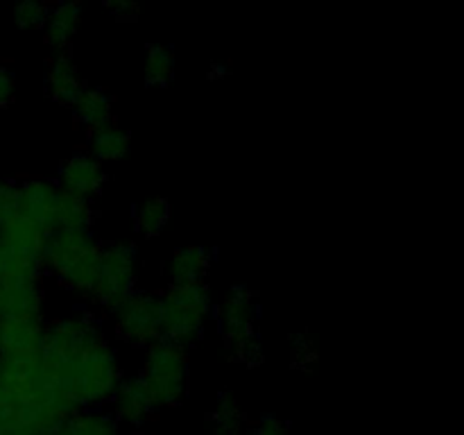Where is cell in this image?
I'll list each match as a JSON object with an SVG mask.
<instances>
[{
	"instance_id": "cell-1",
	"label": "cell",
	"mask_w": 464,
	"mask_h": 435,
	"mask_svg": "<svg viewBox=\"0 0 464 435\" xmlns=\"http://www.w3.org/2000/svg\"><path fill=\"white\" fill-rule=\"evenodd\" d=\"M44 365L50 381L80 408L109 401L122 381L118 353L107 340L75 358L44 356Z\"/></svg>"
},
{
	"instance_id": "cell-2",
	"label": "cell",
	"mask_w": 464,
	"mask_h": 435,
	"mask_svg": "<svg viewBox=\"0 0 464 435\" xmlns=\"http://www.w3.org/2000/svg\"><path fill=\"white\" fill-rule=\"evenodd\" d=\"M102 245L91 229L53 231L41 254V267L53 272L63 285L91 299L100 275Z\"/></svg>"
},
{
	"instance_id": "cell-3",
	"label": "cell",
	"mask_w": 464,
	"mask_h": 435,
	"mask_svg": "<svg viewBox=\"0 0 464 435\" xmlns=\"http://www.w3.org/2000/svg\"><path fill=\"white\" fill-rule=\"evenodd\" d=\"M211 315V293L207 284L170 285L159 297V340L188 349L199 343Z\"/></svg>"
},
{
	"instance_id": "cell-4",
	"label": "cell",
	"mask_w": 464,
	"mask_h": 435,
	"mask_svg": "<svg viewBox=\"0 0 464 435\" xmlns=\"http://www.w3.org/2000/svg\"><path fill=\"white\" fill-rule=\"evenodd\" d=\"M143 381L152 394L154 406H177L188 388V356L184 349L157 340L148 347Z\"/></svg>"
},
{
	"instance_id": "cell-5",
	"label": "cell",
	"mask_w": 464,
	"mask_h": 435,
	"mask_svg": "<svg viewBox=\"0 0 464 435\" xmlns=\"http://www.w3.org/2000/svg\"><path fill=\"white\" fill-rule=\"evenodd\" d=\"M136 247L131 243H107L100 252V275L91 299L109 313L136 290Z\"/></svg>"
},
{
	"instance_id": "cell-6",
	"label": "cell",
	"mask_w": 464,
	"mask_h": 435,
	"mask_svg": "<svg viewBox=\"0 0 464 435\" xmlns=\"http://www.w3.org/2000/svg\"><path fill=\"white\" fill-rule=\"evenodd\" d=\"M116 335L131 347H150L159 340V297L134 293L111 311Z\"/></svg>"
},
{
	"instance_id": "cell-7",
	"label": "cell",
	"mask_w": 464,
	"mask_h": 435,
	"mask_svg": "<svg viewBox=\"0 0 464 435\" xmlns=\"http://www.w3.org/2000/svg\"><path fill=\"white\" fill-rule=\"evenodd\" d=\"M100 343H104V331L98 317L93 313H80V315L62 317L45 326L44 353L75 358Z\"/></svg>"
},
{
	"instance_id": "cell-8",
	"label": "cell",
	"mask_w": 464,
	"mask_h": 435,
	"mask_svg": "<svg viewBox=\"0 0 464 435\" xmlns=\"http://www.w3.org/2000/svg\"><path fill=\"white\" fill-rule=\"evenodd\" d=\"M44 295L36 275L0 276V320H41Z\"/></svg>"
},
{
	"instance_id": "cell-9",
	"label": "cell",
	"mask_w": 464,
	"mask_h": 435,
	"mask_svg": "<svg viewBox=\"0 0 464 435\" xmlns=\"http://www.w3.org/2000/svg\"><path fill=\"white\" fill-rule=\"evenodd\" d=\"M258 315V304L254 302V295L243 285H236L225 295L220 306V329L225 335L227 349H236L240 343L252 338L254 322Z\"/></svg>"
},
{
	"instance_id": "cell-10",
	"label": "cell",
	"mask_w": 464,
	"mask_h": 435,
	"mask_svg": "<svg viewBox=\"0 0 464 435\" xmlns=\"http://www.w3.org/2000/svg\"><path fill=\"white\" fill-rule=\"evenodd\" d=\"M104 179H107V175L102 170V163L95 161L91 154H72L59 168L57 186L63 193L75 195V198L91 202V198H95L100 193Z\"/></svg>"
},
{
	"instance_id": "cell-11",
	"label": "cell",
	"mask_w": 464,
	"mask_h": 435,
	"mask_svg": "<svg viewBox=\"0 0 464 435\" xmlns=\"http://www.w3.org/2000/svg\"><path fill=\"white\" fill-rule=\"evenodd\" d=\"M113 420L118 424L127 426H140L157 412V406L152 401L148 385H145L143 376H130L122 379L118 385L116 394H113Z\"/></svg>"
},
{
	"instance_id": "cell-12",
	"label": "cell",
	"mask_w": 464,
	"mask_h": 435,
	"mask_svg": "<svg viewBox=\"0 0 464 435\" xmlns=\"http://www.w3.org/2000/svg\"><path fill=\"white\" fill-rule=\"evenodd\" d=\"M48 236L50 234L44 227L27 220L25 216H21L16 211H12L0 222V245L12 249V252L21 254V256L32 258V261L41 263V254H44Z\"/></svg>"
},
{
	"instance_id": "cell-13",
	"label": "cell",
	"mask_w": 464,
	"mask_h": 435,
	"mask_svg": "<svg viewBox=\"0 0 464 435\" xmlns=\"http://www.w3.org/2000/svg\"><path fill=\"white\" fill-rule=\"evenodd\" d=\"M59 186L45 179H32L18 184L16 208L14 211L25 216L27 220L36 222L50 234V218H53L54 199H57Z\"/></svg>"
},
{
	"instance_id": "cell-14",
	"label": "cell",
	"mask_w": 464,
	"mask_h": 435,
	"mask_svg": "<svg viewBox=\"0 0 464 435\" xmlns=\"http://www.w3.org/2000/svg\"><path fill=\"white\" fill-rule=\"evenodd\" d=\"M208 267H211V252L202 245H186L175 249L166 263V276L170 285L204 284Z\"/></svg>"
},
{
	"instance_id": "cell-15",
	"label": "cell",
	"mask_w": 464,
	"mask_h": 435,
	"mask_svg": "<svg viewBox=\"0 0 464 435\" xmlns=\"http://www.w3.org/2000/svg\"><path fill=\"white\" fill-rule=\"evenodd\" d=\"M45 322L0 320V353H34L44 349Z\"/></svg>"
},
{
	"instance_id": "cell-16",
	"label": "cell",
	"mask_w": 464,
	"mask_h": 435,
	"mask_svg": "<svg viewBox=\"0 0 464 435\" xmlns=\"http://www.w3.org/2000/svg\"><path fill=\"white\" fill-rule=\"evenodd\" d=\"M84 82L77 75V68L68 54H59L50 62L48 75H45V89H48L50 98L59 104H68L72 107L80 93L84 91Z\"/></svg>"
},
{
	"instance_id": "cell-17",
	"label": "cell",
	"mask_w": 464,
	"mask_h": 435,
	"mask_svg": "<svg viewBox=\"0 0 464 435\" xmlns=\"http://www.w3.org/2000/svg\"><path fill=\"white\" fill-rule=\"evenodd\" d=\"M82 21V9L77 3H62L48 9L44 25L45 44L54 50H63L75 36Z\"/></svg>"
},
{
	"instance_id": "cell-18",
	"label": "cell",
	"mask_w": 464,
	"mask_h": 435,
	"mask_svg": "<svg viewBox=\"0 0 464 435\" xmlns=\"http://www.w3.org/2000/svg\"><path fill=\"white\" fill-rule=\"evenodd\" d=\"M111 98L104 93L102 89H93V86H84V91L80 93V98L72 104V111H75L77 122L82 127H86L89 131L102 130V127L111 125Z\"/></svg>"
},
{
	"instance_id": "cell-19",
	"label": "cell",
	"mask_w": 464,
	"mask_h": 435,
	"mask_svg": "<svg viewBox=\"0 0 464 435\" xmlns=\"http://www.w3.org/2000/svg\"><path fill=\"white\" fill-rule=\"evenodd\" d=\"M113 415L98 411H77L63 420L50 435H121Z\"/></svg>"
},
{
	"instance_id": "cell-20",
	"label": "cell",
	"mask_w": 464,
	"mask_h": 435,
	"mask_svg": "<svg viewBox=\"0 0 464 435\" xmlns=\"http://www.w3.org/2000/svg\"><path fill=\"white\" fill-rule=\"evenodd\" d=\"M131 148L130 131L121 130L118 125H107L102 130L91 131L89 150L95 161H121Z\"/></svg>"
},
{
	"instance_id": "cell-21",
	"label": "cell",
	"mask_w": 464,
	"mask_h": 435,
	"mask_svg": "<svg viewBox=\"0 0 464 435\" xmlns=\"http://www.w3.org/2000/svg\"><path fill=\"white\" fill-rule=\"evenodd\" d=\"M175 75V57L172 50L161 44L148 45V57H145V82L148 86H166Z\"/></svg>"
},
{
	"instance_id": "cell-22",
	"label": "cell",
	"mask_w": 464,
	"mask_h": 435,
	"mask_svg": "<svg viewBox=\"0 0 464 435\" xmlns=\"http://www.w3.org/2000/svg\"><path fill=\"white\" fill-rule=\"evenodd\" d=\"M168 218H170V207L163 198H150L136 211V229L145 236V238H152V236L161 234L163 227L168 225Z\"/></svg>"
},
{
	"instance_id": "cell-23",
	"label": "cell",
	"mask_w": 464,
	"mask_h": 435,
	"mask_svg": "<svg viewBox=\"0 0 464 435\" xmlns=\"http://www.w3.org/2000/svg\"><path fill=\"white\" fill-rule=\"evenodd\" d=\"M213 429H216V435H240L243 430V415L231 392L220 394V401L213 412Z\"/></svg>"
},
{
	"instance_id": "cell-24",
	"label": "cell",
	"mask_w": 464,
	"mask_h": 435,
	"mask_svg": "<svg viewBox=\"0 0 464 435\" xmlns=\"http://www.w3.org/2000/svg\"><path fill=\"white\" fill-rule=\"evenodd\" d=\"M48 5L34 3V0H27L21 3L14 12V21L21 30H41L45 25V18H48Z\"/></svg>"
},
{
	"instance_id": "cell-25",
	"label": "cell",
	"mask_w": 464,
	"mask_h": 435,
	"mask_svg": "<svg viewBox=\"0 0 464 435\" xmlns=\"http://www.w3.org/2000/svg\"><path fill=\"white\" fill-rule=\"evenodd\" d=\"M231 356L238 358V361L247 362V365H258L263 361V347H261V340L256 335L247 338L245 343H240L238 347L231 349Z\"/></svg>"
},
{
	"instance_id": "cell-26",
	"label": "cell",
	"mask_w": 464,
	"mask_h": 435,
	"mask_svg": "<svg viewBox=\"0 0 464 435\" xmlns=\"http://www.w3.org/2000/svg\"><path fill=\"white\" fill-rule=\"evenodd\" d=\"M16 195H18L16 181H9L0 177V222H3L14 208H16Z\"/></svg>"
},
{
	"instance_id": "cell-27",
	"label": "cell",
	"mask_w": 464,
	"mask_h": 435,
	"mask_svg": "<svg viewBox=\"0 0 464 435\" xmlns=\"http://www.w3.org/2000/svg\"><path fill=\"white\" fill-rule=\"evenodd\" d=\"M14 95H16V80H14V72L0 63V109L12 104Z\"/></svg>"
},
{
	"instance_id": "cell-28",
	"label": "cell",
	"mask_w": 464,
	"mask_h": 435,
	"mask_svg": "<svg viewBox=\"0 0 464 435\" xmlns=\"http://www.w3.org/2000/svg\"><path fill=\"white\" fill-rule=\"evenodd\" d=\"M249 435H288V426L276 417H263L261 424L247 430Z\"/></svg>"
},
{
	"instance_id": "cell-29",
	"label": "cell",
	"mask_w": 464,
	"mask_h": 435,
	"mask_svg": "<svg viewBox=\"0 0 464 435\" xmlns=\"http://www.w3.org/2000/svg\"><path fill=\"white\" fill-rule=\"evenodd\" d=\"M109 7V12L113 14V16L118 18V21H134L136 16H139V7H136V5H131V3H109L107 5Z\"/></svg>"
}]
</instances>
